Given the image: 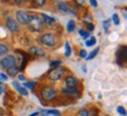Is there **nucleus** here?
<instances>
[{"mask_svg": "<svg viewBox=\"0 0 127 116\" xmlns=\"http://www.w3.org/2000/svg\"><path fill=\"white\" fill-rule=\"evenodd\" d=\"M64 68L61 67H55L54 69H52V70L48 73V77H50L51 80H53V81H58L60 80L61 77H63L64 75Z\"/></svg>", "mask_w": 127, "mask_h": 116, "instance_id": "5", "label": "nucleus"}, {"mask_svg": "<svg viewBox=\"0 0 127 116\" xmlns=\"http://www.w3.org/2000/svg\"><path fill=\"white\" fill-rule=\"evenodd\" d=\"M51 65H52V67H57V66H59L60 65V61H53Z\"/></svg>", "mask_w": 127, "mask_h": 116, "instance_id": "31", "label": "nucleus"}, {"mask_svg": "<svg viewBox=\"0 0 127 116\" xmlns=\"http://www.w3.org/2000/svg\"><path fill=\"white\" fill-rule=\"evenodd\" d=\"M57 8L61 11V12H68L69 11V7H68V5L66 2H63V1H59V2H57Z\"/></svg>", "mask_w": 127, "mask_h": 116, "instance_id": "12", "label": "nucleus"}, {"mask_svg": "<svg viewBox=\"0 0 127 116\" xmlns=\"http://www.w3.org/2000/svg\"><path fill=\"white\" fill-rule=\"evenodd\" d=\"M46 2V0H33V5L35 6V7H41V6H44Z\"/></svg>", "mask_w": 127, "mask_h": 116, "instance_id": "15", "label": "nucleus"}, {"mask_svg": "<svg viewBox=\"0 0 127 116\" xmlns=\"http://www.w3.org/2000/svg\"><path fill=\"white\" fill-rule=\"evenodd\" d=\"M95 41H96V40H95V38H91L90 40H87V41H86V45H87V46H92V45H94V44H95Z\"/></svg>", "mask_w": 127, "mask_h": 116, "instance_id": "24", "label": "nucleus"}, {"mask_svg": "<svg viewBox=\"0 0 127 116\" xmlns=\"http://www.w3.org/2000/svg\"><path fill=\"white\" fill-rule=\"evenodd\" d=\"M4 1H11V0H4Z\"/></svg>", "mask_w": 127, "mask_h": 116, "instance_id": "40", "label": "nucleus"}, {"mask_svg": "<svg viewBox=\"0 0 127 116\" xmlns=\"http://www.w3.org/2000/svg\"><path fill=\"white\" fill-rule=\"evenodd\" d=\"M77 1L79 4H84V2H85V0H77Z\"/></svg>", "mask_w": 127, "mask_h": 116, "instance_id": "36", "label": "nucleus"}, {"mask_svg": "<svg viewBox=\"0 0 127 116\" xmlns=\"http://www.w3.org/2000/svg\"><path fill=\"white\" fill-rule=\"evenodd\" d=\"M79 33H80V35H81L82 38L85 39V40H86L87 38H88V35H90V34H88V32H86V31H82V29H80V31H79Z\"/></svg>", "mask_w": 127, "mask_h": 116, "instance_id": "20", "label": "nucleus"}, {"mask_svg": "<svg viewBox=\"0 0 127 116\" xmlns=\"http://www.w3.org/2000/svg\"><path fill=\"white\" fill-rule=\"evenodd\" d=\"M74 28H75V23H74V21H69L67 25V31L68 32H73L74 31Z\"/></svg>", "mask_w": 127, "mask_h": 116, "instance_id": "17", "label": "nucleus"}, {"mask_svg": "<svg viewBox=\"0 0 127 116\" xmlns=\"http://www.w3.org/2000/svg\"><path fill=\"white\" fill-rule=\"evenodd\" d=\"M19 79H20L21 81H24V76L23 75H19Z\"/></svg>", "mask_w": 127, "mask_h": 116, "instance_id": "38", "label": "nucleus"}, {"mask_svg": "<svg viewBox=\"0 0 127 116\" xmlns=\"http://www.w3.org/2000/svg\"><path fill=\"white\" fill-rule=\"evenodd\" d=\"M61 92H63V94H68V95H75L77 94L75 88H63Z\"/></svg>", "mask_w": 127, "mask_h": 116, "instance_id": "13", "label": "nucleus"}, {"mask_svg": "<svg viewBox=\"0 0 127 116\" xmlns=\"http://www.w3.org/2000/svg\"><path fill=\"white\" fill-rule=\"evenodd\" d=\"M41 19H42V21H44L46 25H48V26H51V25H53V23H55L54 18H52L50 15H46V14H41Z\"/></svg>", "mask_w": 127, "mask_h": 116, "instance_id": "11", "label": "nucleus"}, {"mask_svg": "<svg viewBox=\"0 0 127 116\" xmlns=\"http://www.w3.org/2000/svg\"><path fill=\"white\" fill-rule=\"evenodd\" d=\"M65 49H66V56H69L71 55V48H69L68 44H65Z\"/></svg>", "mask_w": 127, "mask_h": 116, "instance_id": "25", "label": "nucleus"}, {"mask_svg": "<svg viewBox=\"0 0 127 116\" xmlns=\"http://www.w3.org/2000/svg\"><path fill=\"white\" fill-rule=\"evenodd\" d=\"M87 116H98V113H96L95 109H92V110L87 112Z\"/></svg>", "mask_w": 127, "mask_h": 116, "instance_id": "21", "label": "nucleus"}, {"mask_svg": "<svg viewBox=\"0 0 127 116\" xmlns=\"http://www.w3.org/2000/svg\"><path fill=\"white\" fill-rule=\"evenodd\" d=\"M87 112H88L87 109H80L79 113H78V115L79 116H87Z\"/></svg>", "mask_w": 127, "mask_h": 116, "instance_id": "23", "label": "nucleus"}, {"mask_svg": "<svg viewBox=\"0 0 127 116\" xmlns=\"http://www.w3.org/2000/svg\"><path fill=\"white\" fill-rule=\"evenodd\" d=\"M0 66L5 69H8V68L13 67L15 66V58H14L13 55H7V56H5L1 61H0Z\"/></svg>", "mask_w": 127, "mask_h": 116, "instance_id": "4", "label": "nucleus"}, {"mask_svg": "<svg viewBox=\"0 0 127 116\" xmlns=\"http://www.w3.org/2000/svg\"><path fill=\"white\" fill-rule=\"evenodd\" d=\"M28 52H30L32 55H34V56H44V54H45L44 49H41L40 47H36V46H34V47H31Z\"/></svg>", "mask_w": 127, "mask_h": 116, "instance_id": "10", "label": "nucleus"}, {"mask_svg": "<svg viewBox=\"0 0 127 116\" xmlns=\"http://www.w3.org/2000/svg\"><path fill=\"white\" fill-rule=\"evenodd\" d=\"M47 114H51V115H55V116H59L60 113L58 110H50V112H47Z\"/></svg>", "mask_w": 127, "mask_h": 116, "instance_id": "26", "label": "nucleus"}, {"mask_svg": "<svg viewBox=\"0 0 127 116\" xmlns=\"http://www.w3.org/2000/svg\"><path fill=\"white\" fill-rule=\"evenodd\" d=\"M80 56H81V58H86V56H87L86 50H84V49H82V50H80Z\"/></svg>", "mask_w": 127, "mask_h": 116, "instance_id": "30", "label": "nucleus"}, {"mask_svg": "<svg viewBox=\"0 0 127 116\" xmlns=\"http://www.w3.org/2000/svg\"><path fill=\"white\" fill-rule=\"evenodd\" d=\"M17 89H18V92L20 94H23V95H27V90L25 89V88H23V87H20V86H19Z\"/></svg>", "mask_w": 127, "mask_h": 116, "instance_id": "22", "label": "nucleus"}, {"mask_svg": "<svg viewBox=\"0 0 127 116\" xmlns=\"http://www.w3.org/2000/svg\"><path fill=\"white\" fill-rule=\"evenodd\" d=\"M6 27H7L11 32H14V33L19 31L18 23H17L14 19H12V18H7V20H6Z\"/></svg>", "mask_w": 127, "mask_h": 116, "instance_id": "8", "label": "nucleus"}, {"mask_svg": "<svg viewBox=\"0 0 127 116\" xmlns=\"http://www.w3.org/2000/svg\"><path fill=\"white\" fill-rule=\"evenodd\" d=\"M126 58H127V53H126V46H123L121 48L118 50L117 53V59H118V63L123 65L126 62Z\"/></svg>", "mask_w": 127, "mask_h": 116, "instance_id": "7", "label": "nucleus"}, {"mask_svg": "<svg viewBox=\"0 0 127 116\" xmlns=\"http://www.w3.org/2000/svg\"><path fill=\"white\" fill-rule=\"evenodd\" d=\"M41 96L46 101H52L57 96V92L52 87H44L42 90H41Z\"/></svg>", "mask_w": 127, "mask_h": 116, "instance_id": "3", "label": "nucleus"}, {"mask_svg": "<svg viewBox=\"0 0 127 116\" xmlns=\"http://www.w3.org/2000/svg\"><path fill=\"white\" fill-rule=\"evenodd\" d=\"M98 52H99V48H95L93 52H91V54H90V55H87L86 58L88 59V60H92V59H93L95 55H96V53H98Z\"/></svg>", "mask_w": 127, "mask_h": 116, "instance_id": "18", "label": "nucleus"}, {"mask_svg": "<svg viewBox=\"0 0 127 116\" xmlns=\"http://www.w3.org/2000/svg\"><path fill=\"white\" fill-rule=\"evenodd\" d=\"M33 86H34L33 82H26V83H25V87H26V88H33Z\"/></svg>", "mask_w": 127, "mask_h": 116, "instance_id": "29", "label": "nucleus"}, {"mask_svg": "<svg viewBox=\"0 0 127 116\" xmlns=\"http://www.w3.org/2000/svg\"><path fill=\"white\" fill-rule=\"evenodd\" d=\"M112 20H113L114 25H119V23H120V20H119L118 14H113V15H112Z\"/></svg>", "mask_w": 127, "mask_h": 116, "instance_id": "19", "label": "nucleus"}, {"mask_svg": "<svg viewBox=\"0 0 127 116\" xmlns=\"http://www.w3.org/2000/svg\"><path fill=\"white\" fill-rule=\"evenodd\" d=\"M39 41H40L42 45L47 46V47H53L57 44V39H55V36L52 33H45V34H42L40 36Z\"/></svg>", "mask_w": 127, "mask_h": 116, "instance_id": "1", "label": "nucleus"}, {"mask_svg": "<svg viewBox=\"0 0 127 116\" xmlns=\"http://www.w3.org/2000/svg\"><path fill=\"white\" fill-rule=\"evenodd\" d=\"M2 114H4V110H2V109H1V108H0V116L2 115Z\"/></svg>", "mask_w": 127, "mask_h": 116, "instance_id": "39", "label": "nucleus"}, {"mask_svg": "<svg viewBox=\"0 0 127 116\" xmlns=\"http://www.w3.org/2000/svg\"><path fill=\"white\" fill-rule=\"evenodd\" d=\"M118 112H119V114H121V115H126V112H125V109H124L123 107H119L118 108Z\"/></svg>", "mask_w": 127, "mask_h": 116, "instance_id": "28", "label": "nucleus"}, {"mask_svg": "<svg viewBox=\"0 0 127 116\" xmlns=\"http://www.w3.org/2000/svg\"><path fill=\"white\" fill-rule=\"evenodd\" d=\"M85 25L87 26V28H88V31H90V32H92L93 29H94V25H92V23H85Z\"/></svg>", "mask_w": 127, "mask_h": 116, "instance_id": "27", "label": "nucleus"}, {"mask_svg": "<svg viewBox=\"0 0 127 116\" xmlns=\"http://www.w3.org/2000/svg\"><path fill=\"white\" fill-rule=\"evenodd\" d=\"M15 17H17V20L18 23H28L30 19H31V14L25 12V11H18L15 13Z\"/></svg>", "mask_w": 127, "mask_h": 116, "instance_id": "6", "label": "nucleus"}, {"mask_svg": "<svg viewBox=\"0 0 127 116\" xmlns=\"http://www.w3.org/2000/svg\"><path fill=\"white\" fill-rule=\"evenodd\" d=\"M39 115V113H34V114H32V115H30V116H38Z\"/></svg>", "mask_w": 127, "mask_h": 116, "instance_id": "37", "label": "nucleus"}, {"mask_svg": "<svg viewBox=\"0 0 127 116\" xmlns=\"http://www.w3.org/2000/svg\"><path fill=\"white\" fill-rule=\"evenodd\" d=\"M2 89H4V88H2V85H1V82H0V94L2 93Z\"/></svg>", "mask_w": 127, "mask_h": 116, "instance_id": "35", "label": "nucleus"}, {"mask_svg": "<svg viewBox=\"0 0 127 116\" xmlns=\"http://www.w3.org/2000/svg\"><path fill=\"white\" fill-rule=\"evenodd\" d=\"M91 4L93 5V7H96V6H98V4H96V1H95V0H91Z\"/></svg>", "mask_w": 127, "mask_h": 116, "instance_id": "32", "label": "nucleus"}, {"mask_svg": "<svg viewBox=\"0 0 127 116\" xmlns=\"http://www.w3.org/2000/svg\"><path fill=\"white\" fill-rule=\"evenodd\" d=\"M27 25L30 26V28H31L32 31H40L41 28H42V26H44V23H42V20L39 17L32 15L31 14V19H30Z\"/></svg>", "mask_w": 127, "mask_h": 116, "instance_id": "2", "label": "nucleus"}, {"mask_svg": "<svg viewBox=\"0 0 127 116\" xmlns=\"http://www.w3.org/2000/svg\"><path fill=\"white\" fill-rule=\"evenodd\" d=\"M18 68L15 67V66H13V67H11V68H8V69H7V74H8L9 76H12V77H13V76H15L17 75V74H18Z\"/></svg>", "mask_w": 127, "mask_h": 116, "instance_id": "14", "label": "nucleus"}, {"mask_svg": "<svg viewBox=\"0 0 127 116\" xmlns=\"http://www.w3.org/2000/svg\"><path fill=\"white\" fill-rule=\"evenodd\" d=\"M26 0H15V2L17 4H23V2H25Z\"/></svg>", "mask_w": 127, "mask_h": 116, "instance_id": "33", "label": "nucleus"}, {"mask_svg": "<svg viewBox=\"0 0 127 116\" xmlns=\"http://www.w3.org/2000/svg\"><path fill=\"white\" fill-rule=\"evenodd\" d=\"M108 23H109V21H105V23H104V26H105V28H106V29H107V27H108Z\"/></svg>", "mask_w": 127, "mask_h": 116, "instance_id": "34", "label": "nucleus"}, {"mask_svg": "<svg viewBox=\"0 0 127 116\" xmlns=\"http://www.w3.org/2000/svg\"><path fill=\"white\" fill-rule=\"evenodd\" d=\"M66 86H67V88H75L78 85V80L74 77V76H67L66 77Z\"/></svg>", "mask_w": 127, "mask_h": 116, "instance_id": "9", "label": "nucleus"}, {"mask_svg": "<svg viewBox=\"0 0 127 116\" xmlns=\"http://www.w3.org/2000/svg\"><path fill=\"white\" fill-rule=\"evenodd\" d=\"M8 52V47L5 45H0V55H4Z\"/></svg>", "mask_w": 127, "mask_h": 116, "instance_id": "16", "label": "nucleus"}]
</instances>
